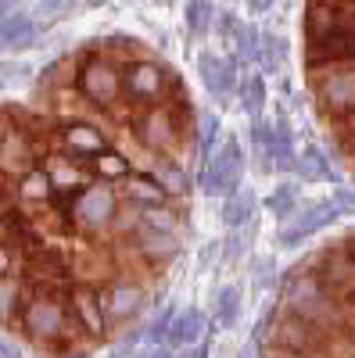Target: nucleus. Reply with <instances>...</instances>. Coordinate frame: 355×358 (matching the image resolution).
Here are the masks:
<instances>
[{
  "instance_id": "obj_15",
  "label": "nucleus",
  "mask_w": 355,
  "mask_h": 358,
  "mask_svg": "<svg viewBox=\"0 0 355 358\" xmlns=\"http://www.w3.org/2000/svg\"><path fill=\"white\" fill-rule=\"evenodd\" d=\"M197 76H201L204 90H209L216 101H226L230 94H237V86H241V76H237V57H219L212 50L197 54Z\"/></svg>"
},
{
  "instance_id": "obj_26",
  "label": "nucleus",
  "mask_w": 355,
  "mask_h": 358,
  "mask_svg": "<svg viewBox=\"0 0 355 358\" xmlns=\"http://www.w3.org/2000/svg\"><path fill=\"white\" fill-rule=\"evenodd\" d=\"M151 176L162 183V190L169 197H187L190 194V176L180 169V162H176V158H155Z\"/></svg>"
},
{
  "instance_id": "obj_46",
  "label": "nucleus",
  "mask_w": 355,
  "mask_h": 358,
  "mask_svg": "<svg viewBox=\"0 0 355 358\" xmlns=\"http://www.w3.org/2000/svg\"><path fill=\"white\" fill-rule=\"evenodd\" d=\"M172 358H209V348L197 344V348H183V351H176Z\"/></svg>"
},
{
  "instance_id": "obj_3",
  "label": "nucleus",
  "mask_w": 355,
  "mask_h": 358,
  "mask_svg": "<svg viewBox=\"0 0 355 358\" xmlns=\"http://www.w3.org/2000/svg\"><path fill=\"white\" fill-rule=\"evenodd\" d=\"M72 90L94 111H118L123 104V65L104 50H86L72 72Z\"/></svg>"
},
{
  "instance_id": "obj_12",
  "label": "nucleus",
  "mask_w": 355,
  "mask_h": 358,
  "mask_svg": "<svg viewBox=\"0 0 355 358\" xmlns=\"http://www.w3.org/2000/svg\"><path fill=\"white\" fill-rule=\"evenodd\" d=\"M101 297H104L108 322H111V326H126V322H133V319L144 312V305H147V287H144L137 276H130V273H118L115 280H108V283L101 287Z\"/></svg>"
},
{
  "instance_id": "obj_7",
  "label": "nucleus",
  "mask_w": 355,
  "mask_h": 358,
  "mask_svg": "<svg viewBox=\"0 0 355 358\" xmlns=\"http://www.w3.org/2000/svg\"><path fill=\"white\" fill-rule=\"evenodd\" d=\"M201 190L209 197H230L241 190V179H244V147L241 136H226L209 162H201Z\"/></svg>"
},
{
  "instance_id": "obj_43",
  "label": "nucleus",
  "mask_w": 355,
  "mask_h": 358,
  "mask_svg": "<svg viewBox=\"0 0 355 358\" xmlns=\"http://www.w3.org/2000/svg\"><path fill=\"white\" fill-rule=\"evenodd\" d=\"M72 8V0H40V15L43 18H54V15H62Z\"/></svg>"
},
{
  "instance_id": "obj_1",
  "label": "nucleus",
  "mask_w": 355,
  "mask_h": 358,
  "mask_svg": "<svg viewBox=\"0 0 355 358\" xmlns=\"http://www.w3.org/2000/svg\"><path fill=\"white\" fill-rule=\"evenodd\" d=\"M277 283H280V294H284V312L287 315L316 326V330H323V334L351 330L348 305L337 301V297H330L319 287V280L312 276V268H305V262L298 268H291V273H284Z\"/></svg>"
},
{
  "instance_id": "obj_37",
  "label": "nucleus",
  "mask_w": 355,
  "mask_h": 358,
  "mask_svg": "<svg viewBox=\"0 0 355 358\" xmlns=\"http://www.w3.org/2000/svg\"><path fill=\"white\" fill-rule=\"evenodd\" d=\"M172 319H176V308H172V305H165L151 322H147L144 341H147V344H155V348H165V344H169V330H172Z\"/></svg>"
},
{
  "instance_id": "obj_48",
  "label": "nucleus",
  "mask_w": 355,
  "mask_h": 358,
  "mask_svg": "<svg viewBox=\"0 0 355 358\" xmlns=\"http://www.w3.org/2000/svg\"><path fill=\"white\" fill-rule=\"evenodd\" d=\"M15 126V115L8 111V108H0V140H4V133Z\"/></svg>"
},
{
  "instance_id": "obj_30",
  "label": "nucleus",
  "mask_w": 355,
  "mask_h": 358,
  "mask_svg": "<svg viewBox=\"0 0 355 358\" xmlns=\"http://www.w3.org/2000/svg\"><path fill=\"white\" fill-rule=\"evenodd\" d=\"M265 208H270V215L273 219H294V215H298L302 212V201H298V187H294V183H280L270 197H265Z\"/></svg>"
},
{
  "instance_id": "obj_29",
  "label": "nucleus",
  "mask_w": 355,
  "mask_h": 358,
  "mask_svg": "<svg viewBox=\"0 0 355 358\" xmlns=\"http://www.w3.org/2000/svg\"><path fill=\"white\" fill-rule=\"evenodd\" d=\"M298 176L302 179H319V183H330V179H334V165H330V158L323 155L316 143H305V151H298Z\"/></svg>"
},
{
  "instance_id": "obj_33",
  "label": "nucleus",
  "mask_w": 355,
  "mask_h": 358,
  "mask_svg": "<svg viewBox=\"0 0 355 358\" xmlns=\"http://www.w3.org/2000/svg\"><path fill=\"white\" fill-rule=\"evenodd\" d=\"M233 47H237V62H258L262 57V33L258 25H237L233 33Z\"/></svg>"
},
{
  "instance_id": "obj_17",
  "label": "nucleus",
  "mask_w": 355,
  "mask_h": 358,
  "mask_svg": "<svg viewBox=\"0 0 355 358\" xmlns=\"http://www.w3.org/2000/svg\"><path fill=\"white\" fill-rule=\"evenodd\" d=\"M265 169L273 172H298V147H294V129L291 122L277 111V118L270 122V143H265Z\"/></svg>"
},
{
  "instance_id": "obj_13",
  "label": "nucleus",
  "mask_w": 355,
  "mask_h": 358,
  "mask_svg": "<svg viewBox=\"0 0 355 358\" xmlns=\"http://www.w3.org/2000/svg\"><path fill=\"white\" fill-rule=\"evenodd\" d=\"M40 165V151H36V136L29 133L22 122H15L4 140H0V179H18L29 169Z\"/></svg>"
},
{
  "instance_id": "obj_40",
  "label": "nucleus",
  "mask_w": 355,
  "mask_h": 358,
  "mask_svg": "<svg viewBox=\"0 0 355 358\" xmlns=\"http://www.w3.org/2000/svg\"><path fill=\"white\" fill-rule=\"evenodd\" d=\"M29 76V65L25 62H0V83H18Z\"/></svg>"
},
{
  "instance_id": "obj_18",
  "label": "nucleus",
  "mask_w": 355,
  "mask_h": 358,
  "mask_svg": "<svg viewBox=\"0 0 355 358\" xmlns=\"http://www.w3.org/2000/svg\"><path fill=\"white\" fill-rule=\"evenodd\" d=\"M40 169L47 172L54 194H79L86 187V176H90V172H86V165L72 162L62 151H47V158L40 162Z\"/></svg>"
},
{
  "instance_id": "obj_35",
  "label": "nucleus",
  "mask_w": 355,
  "mask_h": 358,
  "mask_svg": "<svg viewBox=\"0 0 355 358\" xmlns=\"http://www.w3.org/2000/svg\"><path fill=\"white\" fill-rule=\"evenodd\" d=\"M212 22H216V4L212 0H190L187 4V33L190 36H204Z\"/></svg>"
},
{
  "instance_id": "obj_51",
  "label": "nucleus",
  "mask_w": 355,
  "mask_h": 358,
  "mask_svg": "<svg viewBox=\"0 0 355 358\" xmlns=\"http://www.w3.org/2000/svg\"><path fill=\"white\" fill-rule=\"evenodd\" d=\"M241 358H258V344H255V341L244 344V348H241Z\"/></svg>"
},
{
  "instance_id": "obj_39",
  "label": "nucleus",
  "mask_w": 355,
  "mask_h": 358,
  "mask_svg": "<svg viewBox=\"0 0 355 358\" xmlns=\"http://www.w3.org/2000/svg\"><path fill=\"white\" fill-rule=\"evenodd\" d=\"M265 143H270V122H265V118H251V147L262 155Z\"/></svg>"
},
{
  "instance_id": "obj_36",
  "label": "nucleus",
  "mask_w": 355,
  "mask_h": 358,
  "mask_svg": "<svg viewBox=\"0 0 355 358\" xmlns=\"http://www.w3.org/2000/svg\"><path fill=\"white\" fill-rule=\"evenodd\" d=\"M284 57H287V43H284V36H277V33H262V57H258L262 72H277V69L284 65Z\"/></svg>"
},
{
  "instance_id": "obj_28",
  "label": "nucleus",
  "mask_w": 355,
  "mask_h": 358,
  "mask_svg": "<svg viewBox=\"0 0 355 358\" xmlns=\"http://www.w3.org/2000/svg\"><path fill=\"white\" fill-rule=\"evenodd\" d=\"M237 315H241V287H219L216 297H212V319L216 326H223V330H230V326H237Z\"/></svg>"
},
{
  "instance_id": "obj_14",
  "label": "nucleus",
  "mask_w": 355,
  "mask_h": 358,
  "mask_svg": "<svg viewBox=\"0 0 355 358\" xmlns=\"http://www.w3.org/2000/svg\"><path fill=\"white\" fill-rule=\"evenodd\" d=\"M341 212L330 204V201H316V204H309V208H302L294 219H287L284 222V229L277 233V244L280 248H298L302 241H309L312 233H319V229H327L334 219H337Z\"/></svg>"
},
{
  "instance_id": "obj_20",
  "label": "nucleus",
  "mask_w": 355,
  "mask_h": 358,
  "mask_svg": "<svg viewBox=\"0 0 355 358\" xmlns=\"http://www.w3.org/2000/svg\"><path fill=\"white\" fill-rule=\"evenodd\" d=\"M118 197H123L126 204H133L137 212H144V208H162L169 201V194L162 190L158 179L151 172H137V169L118 183Z\"/></svg>"
},
{
  "instance_id": "obj_16",
  "label": "nucleus",
  "mask_w": 355,
  "mask_h": 358,
  "mask_svg": "<svg viewBox=\"0 0 355 358\" xmlns=\"http://www.w3.org/2000/svg\"><path fill=\"white\" fill-rule=\"evenodd\" d=\"M123 244L133 248V255L147 265H155V268H165L176 255H180V236H169V233H155V229H147V226H137L133 236H126Z\"/></svg>"
},
{
  "instance_id": "obj_22",
  "label": "nucleus",
  "mask_w": 355,
  "mask_h": 358,
  "mask_svg": "<svg viewBox=\"0 0 355 358\" xmlns=\"http://www.w3.org/2000/svg\"><path fill=\"white\" fill-rule=\"evenodd\" d=\"M40 36V25L33 15L11 11L8 18H0V50H29Z\"/></svg>"
},
{
  "instance_id": "obj_11",
  "label": "nucleus",
  "mask_w": 355,
  "mask_h": 358,
  "mask_svg": "<svg viewBox=\"0 0 355 358\" xmlns=\"http://www.w3.org/2000/svg\"><path fill=\"white\" fill-rule=\"evenodd\" d=\"M54 140H57V151L69 155L79 165H90L97 155H104L111 147L108 133L97 122H86V118H65V122L54 129Z\"/></svg>"
},
{
  "instance_id": "obj_42",
  "label": "nucleus",
  "mask_w": 355,
  "mask_h": 358,
  "mask_svg": "<svg viewBox=\"0 0 355 358\" xmlns=\"http://www.w3.org/2000/svg\"><path fill=\"white\" fill-rule=\"evenodd\" d=\"M270 276L277 280V262H273V258L255 262V283H270Z\"/></svg>"
},
{
  "instance_id": "obj_52",
  "label": "nucleus",
  "mask_w": 355,
  "mask_h": 358,
  "mask_svg": "<svg viewBox=\"0 0 355 358\" xmlns=\"http://www.w3.org/2000/svg\"><path fill=\"white\" fill-rule=\"evenodd\" d=\"M344 248H348V255L355 258V233H351V236H348V241H344Z\"/></svg>"
},
{
  "instance_id": "obj_25",
  "label": "nucleus",
  "mask_w": 355,
  "mask_h": 358,
  "mask_svg": "<svg viewBox=\"0 0 355 358\" xmlns=\"http://www.w3.org/2000/svg\"><path fill=\"white\" fill-rule=\"evenodd\" d=\"M204 337V312L201 308H180L172 319V330H169V344L172 348H197V341Z\"/></svg>"
},
{
  "instance_id": "obj_23",
  "label": "nucleus",
  "mask_w": 355,
  "mask_h": 358,
  "mask_svg": "<svg viewBox=\"0 0 355 358\" xmlns=\"http://www.w3.org/2000/svg\"><path fill=\"white\" fill-rule=\"evenodd\" d=\"M25 297H29V283H25V276H18V273L0 276V326H4V330L18 326L22 308H25Z\"/></svg>"
},
{
  "instance_id": "obj_6",
  "label": "nucleus",
  "mask_w": 355,
  "mask_h": 358,
  "mask_svg": "<svg viewBox=\"0 0 355 358\" xmlns=\"http://www.w3.org/2000/svg\"><path fill=\"white\" fill-rule=\"evenodd\" d=\"M169 79L172 69L155 62V57H133V62L123 65V97L144 111V108H155L169 101Z\"/></svg>"
},
{
  "instance_id": "obj_44",
  "label": "nucleus",
  "mask_w": 355,
  "mask_h": 358,
  "mask_svg": "<svg viewBox=\"0 0 355 358\" xmlns=\"http://www.w3.org/2000/svg\"><path fill=\"white\" fill-rule=\"evenodd\" d=\"M241 248H244V241H241V229H233L230 236H226V248H223V258L230 262V258H237L241 255Z\"/></svg>"
},
{
  "instance_id": "obj_19",
  "label": "nucleus",
  "mask_w": 355,
  "mask_h": 358,
  "mask_svg": "<svg viewBox=\"0 0 355 358\" xmlns=\"http://www.w3.org/2000/svg\"><path fill=\"white\" fill-rule=\"evenodd\" d=\"M302 29H305V47L341 33V0H309Z\"/></svg>"
},
{
  "instance_id": "obj_21",
  "label": "nucleus",
  "mask_w": 355,
  "mask_h": 358,
  "mask_svg": "<svg viewBox=\"0 0 355 358\" xmlns=\"http://www.w3.org/2000/svg\"><path fill=\"white\" fill-rule=\"evenodd\" d=\"M15 197H18V204L25 208V212H43V208H50L54 204V187H50L47 172L36 165L25 176H18L15 179Z\"/></svg>"
},
{
  "instance_id": "obj_31",
  "label": "nucleus",
  "mask_w": 355,
  "mask_h": 358,
  "mask_svg": "<svg viewBox=\"0 0 355 358\" xmlns=\"http://www.w3.org/2000/svg\"><path fill=\"white\" fill-rule=\"evenodd\" d=\"M180 222H183V215L176 212V208H169V204H162V208H144V212H140V226L155 229V233L176 236V233H180Z\"/></svg>"
},
{
  "instance_id": "obj_5",
  "label": "nucleus",
  "mask_w": 355,
  "mask_h": 358,
  "mask_svg": "<svg viewBox=\"0 0 355 358\" xmlns=\"http://www.w3.org/2000/svg\"><path fill=\"white\" fill-rule=\"evenodd\" d=\"M130 129H133V140L155 158H172L176 147L187 140V129L180 126V118L172 115L169 104H155V108L137 111Z\"/></svg>"
},
{
  "instance_id": "obj_41",
  "label": "nucleus",
  "mask_w": 355,
  "mask_h": 358,
  "mask_svg": "<svg viewBox=\"0 0 355 358\" xmlns=\"http://www.w3.org/2000/svg\"><path fill=\"white\" fill-rule=\"evenodd\" d=\"M8 273H15V248L0 236V276H8Z\"/></svg>"
},
{
  "instance_id": "obj_24",
  "label": "nucleus",
  "mask_w": 355,
  "mask_h": 358,
  "mask_svg": "<svg viewBox=\"0 0 355 358\" xmlns=\"http://www.w3.org/2000/svg\"><path fill=\"white\" fill-rule=\"evenodd\" d=\"M86 172H90V179L94 183H123V179L133 172V162H130V155L126 151H118V147H108L104 155H97L90 165H86Z\"/></svg>"
},
{
  "instance_id": "obj_49",
  "label": "nucleus",
  "mask_w": 355,
  "mask_h": 358,
  "mask_svg": "<svg viewBox=\"0 0 355 358\" xmlns=\"http://www.w3.org/2000/svg\"><path fill=\"white\" fill-rule=\"evenodd\" d=\"M244 4H248V11L262 15V11H270V8H273V0H244Z\"/></svg>"
},
{
  "instance_id": "obj_9",
  "label": "nucleus",
  "mask_w": 355,
  "mask_h": 358,
  "mask_svg": "<svg viewBox=\"0 0 355 358\" xmlns=\"http://www.w3.org/2000/svg\"><path fill=\"white\" fill-rule=\"evenodd\" d=\"M65 308H69L72 330L83 334L86 341H104V337L111 334V322H108V312H104L101 287L72 283L69 294H65Z\"/></svg>"
},
{
  "instance_id": "obj_32",
  "label": "nucleus",
  "mask_w": 355,
  "mask_h": 358,
  "mask_svg": "<svg viewBox=\"0 0 355 358\" xmlns=\"http://www.w3.org/2000/svg\"><path fill=\"white\" fill-rule=\"evenodd\" d=\"M241 108L248 111V118H262V108H265V79L258 76V72H251V76H244L241 79Z\"/></svg>"
},
{
  "instance_id": "obj_2",
  "label": "nucleus",
  "mask_w": 355,
  "mask_h": 358,
  "mask_svg": "<svg viewBox=\"0 0 355 358\" xmlns=\"http://www.w3.org/2000/svg\"><path fill=\"white\" fill-rule=\"evenodd\" d=\"M65 294H69V290L33 287V294L25 297L18 330L25 334L29 344H36V348H57V344H65L69 334H76L72 322H69Z\"/></svg>"
},
{
  "instance_id": "obj_34",
  "label": "nucleus",
  "mask_w": 355,
  "mask_h": 358,
  "mask_svg": "<svg viewBox=\"0 0 355 358\" xmlns=\"http://www.w3.org/2000/svg\"><path fill=\"white\" fill-rule=\"evenodd\" d=\"M216 147H219V115L209 111V115L197 118V158L209 162Z\"/></svg>"
},
{
  "instance_id": "obj_38",
  "label": "nucleus",
  "mask_w": 355,
  "mask_h": 358,
  "mask_svg": "<svg viewBox=\"0 0 355 358\" xmlns=\"http://www.w3.org/2000/svg\"><path fill=\"white\" fill-rule=\"evenodd\" d=\"M330 204L337 208L341 215H355V190H348V187H334Z\"/></svg>"
},
{
  "instance_id": "obj_45",
  "label": "nucleus",
  "mask_w": 355,
  "mask_h": 358,
  "mask_svg": "<svg viewBox=\"0 0 355 358\" xmlns=\"http://www.w3.org/2000/svg\"><path fill=\"white\" fill-rule=\"evenodd\" d=\"M237 25H241V22H237V15H230V11H223V15H219V33H223L226 40H233Z\"/></svg>"
},
{
  "instance_id": "obj_27",
  "label": "nucleus",
  "mask_w": 355,
  "mask_h": 358,
  "mask_svg": "<svg viewBox=\"0 0 355 358\" xmlns=\"http://www.w3.org/2000/svg\"><path fill=\"white\" fill-rule=\"evenodd\" d=\"M223 226H230V229H241V226H248L251 222V215H255V194L251 190H237V194H230L226 201H223Z\"/></svg>"
},
{
  "instance_id": "obj_47",
  "label": "nucleus",
  "mask_w": 355,
  "mask_h": 358,
  "mask_svg": "<svg viewBox=\"0 0 355 358\" xmlns=\"http://www.w3.org/2000/svg\"><path fill=\"white\" fill-rule=\"evenodd\" d=\"M0 358H25V355L18 351V344H11V341H0Z\"/></svg>"
},
{
  "instance_id": "obj_4",
  "label": "nucleus",
  "mask_w": 355,
  "mask_h": 358,
  "mask_svg": "<svg viewBox=\"0 0 355 358\" xmlns=\"http://www.w3.org/2000/svg\"><path fill=\"white\" fill-rule=\"evenodd\" d=\"M118 208H123V197H118V190L111 183H86L69 208V226L83 236L111 233Z\"/></svg>"
},
{
  "instance_id": "obj_8",
  "label": "nucleus",
  "mask_w": 355,
  "mask_h": 358,
  "mask_svg": "<svg viewBox=\"0 0 355 358\" xmlns=\"http://www.w3.org/2000/svg\"><path fill=\"white\" fill-rule=\"evenodd\" d=\"M312 94L319 111L334 118L337 126L355 118V65H334V69L312 72Z\"/></svg>"
},
{
  "instance_id": "obj_50",
  "label": "nucleus",
  "mask_w": 355,
  "mask_h": 358,
  "mask_svg": "<svg viewBox=\"0 0 355 358\" xmlns=\"http://www.w3.org/2000/svg\"><path fill=\"white\" fill-rule=\"evenodd\" d=\"M176 351H169V348H155V351H147L144 358H172Z\"/></svg>"
},
{
  "instance_id": "obj_10",
  "label": "nucleus",
  "mask_w": 355,
  "mask_h": 358,
  "mask_svg": "<svg viewBox=\"0 0 355 358\" xmlns=\"http://www.w3.org/2000/svg\"><path fill=\"white\" fill-rule=\"evenodd\" d=\"M309 268L330 297H337V301H344V305L355 301V258L348 255L344 244H334L327 251H319L309 262Z\"/></svg>"
}]
</instances>
